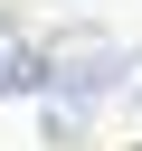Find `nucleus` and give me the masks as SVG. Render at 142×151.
Wrapping results in <instances>:
<instances>
[{
	"label": "nucleus",
	"instance_id": "nucleus-1",
	"mask_svg": "<svg viewBox=\"0 0 142 151\" xmlns=\"http://www.w3.org/2000/svg\"><path fill=\"white\" fill-rule=\"evenodd\" d=\"M0 94H38V47L19 19H0Z\"/></svg>",
	"mask_w": 142,
	"mask_h": 151
},
{
	"label": "nucleus",
	"instance_id": "nucleus-2",
	"mask_svg": "<svg viewBox=\"0 0 142 151\" xmlns=\"http://www.w3.org/2000/svg\"><path fill=\"white\" fill-rule=\"evenodd\" d=\"M133 94H142V85H133Z\"/></svg>",
	"mask_w": 142,
	"mask_h": 151
}]
</instances>
